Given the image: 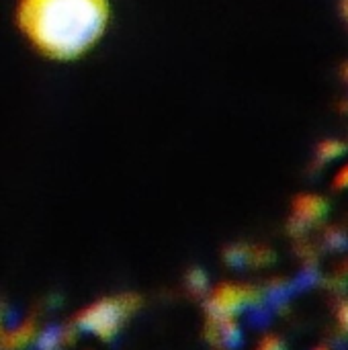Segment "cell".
Segmentation results:
<instances>
[{
    "label": "cell",
    "mask_w": 348,
    "mask_h": 350,
    "mask_svg": "<svg viewBox=\"0 0 348 350\" xmlns=\"http://www.w3.org/2000/svg\"><path fill=\"white\" fill-rule=\"evenodd\" d=\"M334 187L336 189H348V162L343 164L336 170V174H334Z\"/></svg>",
    "instance_id": "8992f818"
},
{
    "label": "cell",
    "mask_w": 348,
    "mask_h": 350,
    "mask_svg": "<svg viewBox=\"0 0 348 350\" xmlns=\"http://www.w3.org/2000/svg\"><path fill=\"white\" fill-rule=\"evenodd\" d=\"M314 350H330V349H326V347H318V349H314Z\"/></svg>",
    "instance_id": "8fae6325"
},
{
    "label": "cell",
    "mask_w": 348,
    "mask_h": 350,
    "mask_svg": "<svg viewBox=\"0 0 348 350\" xmlns=\"http://www.w3.org/2000/svg\"><path fill=\"white\" fill-rule=\"evenodd\" d=\"M256 350H283V342L277 336H267Z\"/></svg>",
    "instance_id": "52a82bcc"
},
{
    "label": "cell",
    "mask_w": 348,
    "mask_h": 350,
    "mask_svg": "<svg viewBox=\"0 0 348 350\" xmlns=\"http://www.w3.org/2000/svg\"><path fill=\"white\" fill-rule=\"evenodd\" d=\"M123 316H125V310L121 301H101L88 308L80 316L78 324L82 330L92 332L96 336H111L119 328Z\"/></svg>",
    "instance_id": "3957f363"
},
{
    "label": "cell",
    "mask_w": 348,
    "mask_h": 350,
    "mask_svg": "<svg viewBox=\"0 0 348 350\" xmlns=\"http://www.w3.org/2000/svg\"><path fill=\"white\" fill-rule=\"evenodd\" d=\"M293 211H295V217L302 221V224H314L318 219H322L328 211V203L324 197L320 195H302L295 199V205H293Z\"/></svg>",
    "instance_id": "277c9868"
},
{
    "label": "cell",
    "mask_w": 348,
    "mask_h": 350,
    "mask_svg": "<svg viewBox=\"0 0 348 350\" xmlns=\"http://www.w3.org/2000/svg\"><path fill=\"white\" fill-rule=\"evenodd\" d=\"M345 78H347V82H348V66L345 68Z\"/></svg>",
    "instance_id": "30bf717a"
},
{
    "label": "cell",
    "mask_w": 348,
    "mask_h": 350,
    "mask_svg": "<svg viewBox=\"0 0 348 350\" xmlns=\"http://www.w3.org/2000/svg\"><path fill=\"white\" fill-rule=\"evenodd\" d=\"M256 304V291L250 287L222 285L211 297V312L217 320H234L248 306Z\"/></svg>",
    "instance_id": "7a4b0ae2"
},
{
    "label": "cell",
    "mask_w": 348,
    "mask_h": 350,
    "mask_svg": "<svg viewBox=\"0 0 348 350\" xmlns=\"http://www.w3.org/2000/svg\"><path fill=\"white\" fill-rule=\"evenodd\" d=\"M336 320H338V326H340L345 332H348V301L347 304H343V306L338 308Z\"/></svg>",
    "instance_id": "ba28073f"
},
{
    "label": "cell",
    "mask_w": 348,
    "mask_h": 350,
    "mask_svg": "<svg viewBox=\"0 0 348 350\" xmlns=\"http://www.w3.org/2000/svg\"><path fill=\"white\" fill-rule=\"evenodd\" d=\"M343 12H345V16H347V21H348V0L343 2Z\"/></svg>",
    "instance_id": "9c48e42d"
},
{
    "label": "cell",
    "mask_w": 348,
    "mask_h": 350,
    "mask_svg": "<svg viewBox=\"0 0 348 350\" xmlns=\"http://www.w3.org/2000/svg\"><path fill=\"white\" fill-rule=\"evenodd\" d=\"M107 0H21L18 21L43 53L72 59L92 47L107 27Z\"/></svg>",
    "instance_id": "6da1fadb"
},
{
    "label": "cell",
    "mask_w": 348,
    "mask_h": 350,
    "mask_svg": "<svg viewBox=\"0 0 348 350\" xmlns=\"http://www.w3.org/2000/svg\"><path fill=\"white\" fill-rule=\"evenodd\" d=\"M345 152H347V146L343 142H338V139H326L318 148V156L324 162H334V160L343 158Z\"/></svg>",
    "instance_id": "5b68a950"
}]
</instances>
